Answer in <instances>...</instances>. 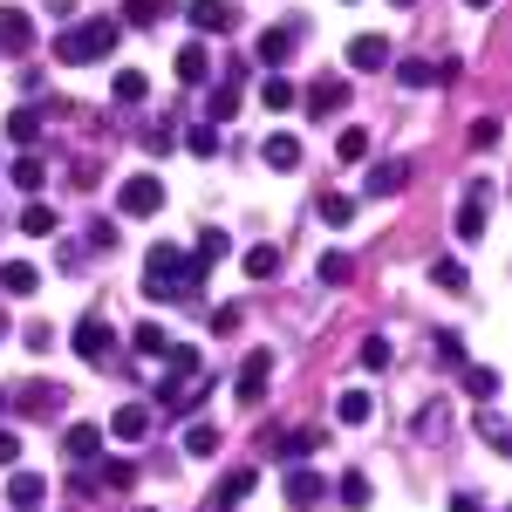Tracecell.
Returning a JSON list of instances; mask_svg holds the SVG:
<instances>
[{
  "label": "cell",
  "mask_w": 512,
  "mask_h": 512,
  "mask_svg": "<svg viewBox=\"0 0 512 512\" xmlns=\"http://www.w3.org/2000/svg\"><path fill=\"white\" fill-rule=\"evenodd\" d=\"M144 294H151L158 308H185V301L205 294V267L185 260V246H178V239H158V246H151V260H144Z\"/></svg>",
  "instance_id": "cell-1"
},
{
  "label": "cell",
  "mask_w": 512,
  "mask_h": 512,
  "mask_svg": "<svg viewBox=\"0 0 512 512\" xmlns=\"http://www.w3.org/2000/svg\"><path fill=\"white\" fill-rule=\"evenodd\" d=\"M117 14L110 21H69L62 35H55V62L62 69H89V62H110V48H117Z\"/></svg>",
  "instance_id": "cell-2"
},
{
  "label": "cell",
  "mask_w": 512,
  "mask_h": 512,
  "mask_svg": "<svg viewBox=\"0 0 512 512\" xmlns=\"http://www.w3.org/2000/svg\"><path fill=\"white\" fill-rule=\"evenodd\" d=\"M164 355H171V376L158 383V403L185 417V390H192L198 376H205V355H198V349H185V342H178V349H164Z\"/></svg>",
  "instance_id": "cell-3"
},
{
  "label": "cell",
  "mask_w": 512,
  "mask_h": 512,
  "mask_svg": "<svg viewBox=\"0 0 512 512\" xmlns=\"http://www.w3.org/2000/svg\"><path fill=\"white\" fill-rule=\"evenodd\" d=\"M117 212H123V219H158V212H164L158 171H137V178H130V185L117 192Z\"/></svg>",
  "instance_id": "cell-4"
},
{
  "label": "cell",
  "mask_w": 512,
  "mask_h": 512,
  "mask_svg": "<svg viewBox=\"0 0 512 512\" xmlns=\"http://www.w3.org/2000/svg\"><path fill=\"white\" fill-rule=\"evenodd\" d=\"M267 383H274V349H253L246 362H239V376H233V396L239 403H260Z\"/></svg>",
  "instance_id": "cell-5"
},
{
  "label": "cell",
  "mask_w": 512,
  "mask_h": 512,
  "mask_svg": "<svg viewBox=\"0 0 512 512\" xmlns=\"http://www.w3.org/2000/svg\"><path fill=\"white\" fill-rule=\"evenodd\" d=\"M485 212H492V178H472V192L458 205V239H485Z\"/></svg>",
  "instance_id": "cell-6"
},
{
  "label": "cell",
  "mask_w": 512,
  "mask_h": 512,
  "mask_svg": "<svg viewBox=\"0 0 512 512\" xmlns=\"http://www.w3.org/2000/svg\"><path fill=\"white\" fill-rule=\"evenodd\" d=\"M185 21H192L198 35H233V28H239V7H226V0H192V7H185Z\"/></svg>",
  "instance_id": "cell-7"
},
{
  "label": "cell",
  "mask_w": 512,
  "mask_h": 512,
  "mask_svg": "<svg viewBox=\"0 0 512 512\" xmlns=\"http://www.w3.org/2000/svg\"><path fill=\"white\" fill-rule=\"evenodd\" d=\"M110 349H117L110 321H103V315H82V321H76V355H82V362H103Z\"/></svg>",
  "instance_id": "cell-8"
},
{
  "label": "cell",
  "mask_w": 512,
  "mask_h": 512,
  "mask_svg": "<svg viewBox=\"0 0 512 512\" xmlns=\"http://www.w3.org/2000/svg\"><path fill=\"white\" fill-rule=\"evenodd\" d=\"M62 458H69V465H96V458H103V431H96V424H69V431H62Z\"/></svg>",
  "instance_id": "cell-9"
},
{
  "label": "cell",
  "mask_w": 512,
  "mask_h": 512,
  "mask_svg": "<svg viewBox=\"0 0 512 512\" xmlns=\"http://www.w3.org/2000/svg\"><path fill=\"white\" fill-rule=\"evenodd\" d=\"M321 499H328V478L321 472H308V465H287V506H321Z\"/></svg>",
  "instance_id": "cell-10"
},
{
  "label": "cell",
  "mask_w": 512,
  "mask_h": 512,
  "mask_svg": "<svg viewBox=\"0 0 512 512\" xmlns=\"http://www.w3.org/2000/svg\"><path fill=\"white\" fill-rule=\"evenodd\" d=\"M35 48V21L21 7H0V55H28Z\"/></svg>",
  "instance_id": "cell-11"
},
{
  "label": "cell",
  "mask_w": 512,
  "mask_h": 512,
  "mask_svg": "<svg viewBox=\"0 0 512 512\" xmlns=\"http://www.w3.org/2000/svg\"><path fill=\"white\" fill-rule=\"evenodd\" d=\"M410 178H417V164H410V158H383V164H369V192H376V198H396L403 185H410Z\"/></svg>",
  "instance_id": "cell-12"
},
{
  "label": "cell",
  "mask_w": 512,
  "mask_h": 512,
  "mask_svg": "<svg viewBox=\"0 0 512 512\" xmlns=\"http://www.w3.org/2000/svg\"><path fill=\"white\" fill-rule=\"evenodd\" d=\"M410 437H417V444H444V437H451V403H444V396H431V403L417 410Z\"/></svg>",
  "instance_id": "cell-13"
},
{
  "label": "cell",
  "mask_w": 512,
  "mask_h": 512,
  "mask_svg": "<svg viewBox=\"0 0 512 512\" xmlns=\"http://www.w3.org/2000/svg\"><path fill=\"white\" fill-rule=\"evenodd\" d=\"M342 103H349V76H321L308 89V117H335Z\"/></svg>",
  "instance_id": "cell-14"
},
{
  "label": "cell",
  "mask_w": 512,
  "mask_h": 512,
  "mask_svg": "<svg viewBox=\"0 0 512 512\" xmlns=\"http://www.w3.org/2000/svg\"><path fill=\"white\" fill-rule=\"evenodd\" d=\"M110 437H123V444H144V437H151V410H144V403H117Z\"/></svg>",
  "instance_id": "cell-15"
},
{
  "label": "cell",
  "mask_w": 512,
  "mask_h": 512,
  "mask_svg": "<svg viewBox=\"0 0 512 512\" xmlns=\"http://www.w3.org/2000/svg\"><path fill=\"white\" fill-rule=\"evenodd\" d=\"M253 485H260V472H253V465H239V472H226V478H219V492H212V512H233L239 499L253 492Z\"/></svg>",
  "instance_id": "cell-16"
},
{
  "label": "cell",
  "mask_w": 512,
  "mask_h": 512,
  "mask_svg": "<svg viewBox=\"0 0 512 512\" xmlns=\"http://www.w3.org/2000/svg\"><path fill=\"white\" fill-rule=\"evenodd\" d=\"M349 69H362V76H369V69H390V41L383 35H355L349 41Z\"/></svg>",
  "instance_id": "cell-17"
},
{
  "label": "cell",
  "mask_w": 512,
  "mask_h": 512,
  "mask_svg": "<svg viewBox=\"0 0 512 512\" xmlns=\"http://www.w3.org/2000/svg\"><path fill=\"white\" fill-rule=\"evenodd\" d=\"M294 41H301V28H267V35H260V48H253V55H260V62H267V69H287V55H294Z\"/></svg>",
  "instance_id": "cell-18"
},
{
  "label": "cell",
  "mask_w": 512,
  "mask_h": 512,
  "mask_svg": "<svg viewBox=\"0 0 512 512\" xmlns=\"http://www.w3.org/2000/svg\"><path fill=\"white\" fill-rule=\"evenodd\" d=\"M7 499H14V512H35L41 499H48V478L41 472H14L7 478Z\"/></svg>",
  "instance_id": "cell-19"
},
{
  "label": "cell",
  "mask_w": 512,
  "mask_h": 512,
  "mask_svg": "<svg viewBox=\"0 0 512 512\" xmlns=\"http://www.w3.org/2000/svg\"><path fill=\"white\" fill-rule=\"evenodd\" d=\"M0 287L28 301V294H35V287H41V267H35V260H0Z\"/></svg>",
  "instance_id": "cell-20"
},
{
  "label": "cell",
  "mask_w": 512,
  "mask_h": 512,
  "mask_svg": "<svg viewBox=\"0 0 512 512\" xmlns=\"http://www.w3.org/2000/svg\"><path fill=\"white\" fill-rule=\"evenodd\" d=\"M315 274H321V287H349V280H355V253H342V246H328Z\"/></svg>",
  "instance_id": "cell-21"
},
{
  "label": "cell",
  "mask_w": 512,
  "mask_h": 512,
  "mask_svg": "<svg viewBox=\"0 0 512 512\" xmlns=\"http://www.w3.org/2000/svg\"><path fill=\"white\" fill-rule=\"evenodd\" d=\"M315 212H321V226H335V233H342V226H355V198L349 192H321Z\"/></svg>",
  "instance_id": "cell-22"
},
{
  "label": "cell",
  "mask_w": 512,
  "mask_h": 512,
  "mask_svg": "<svg viewBox=\"0 0 512 512\" xmlns=\"http://www.w3.org/2000/svg\"><path fill=\"white\" fill-rule=\"evenodd\" d=\"M205 76H212V55H205L198 41H185V48H178V82H185V89H198Z\"/></svg>",
  "instance_id": "cell-23"
},
{
  "label": "cell",
  "mask_w": 512,
  "mask_h": 512,
  "mask_svg": "<svg viewBox=\"0 0 512 512\" xmlns=\"http://www.w3.org/2000/svg\"><path fill=\"white\" fill-rule=\"evenodd\" d=\"M260 158L274 164V171H301V137H287V130H274V137H267V151H260Z\"/></svg>",
  "instance_id": "cell-24"
},
{
  "label": "cell",
  "mask_w": 512,
  "mask_h": 512,
  "mask_svg": "<svg viewBox=\"0 0 512 512\" xmlns=\"http://www.w3.org/2000/svg\"><path fill=\"white\" fill-rule=\"evenodd\" d=\"M7 144H14V151H35L41 144V117L35 110H14V117H7Z\"/></svg>",
  "instance_id": "cell-25"
},
{
  "label": "cell",
  "mask_w": 512,
  "mask_h": 512,
  "mask_svg": "<svg viewBox=\"0 0 512 512\" xmlns=\"http://www.w3.org/2000/svg\"><path fill=\"white\" fill-rule=\"evenodd\" d=\"M465 396H472V403H492V396H499V369H485V362H465Z\"/></svg>",
  "instance_id": "cell-26"
},
{
  "label": "cell",
  "mask_w": 512,
  "mask_h": 512,
  "mask_svg": "<svg viewBox=\"0 0 512 512\" xmlns=\"http://www.w3.org/2000/svg\"><path fill=\"white\" fill-rule=\"evenodd\" d=\"M478 437L492 444V451H506L512 431H506V417H499V403H478Z\"/></svg>",
  "instance_id": "cell-27"
},
{
  "label": "cell",
  "mask_w": 512,
  "mask_h": 512,
  "mask_svg": "<svg viewBox=\"0 0 512 512\" xmlns=\"http://www.w3.org/2000/svg\"><path fill=\"white\" fill-rule=\"evenodd\" d=\"M369 410H376V396H369V390H342V396H335V417H342V424H369Z\"/></svg>",
  "instance_id": "cell-28"
},
{
  "label": "cell",
  "mask_w": 512,
  "mask_h": 512,
  "mask_svg": "<svg viewBox=\"0 0 512 512\" xmlns=\"http://www.w3.org/2000/svg\"><path fill=\"white\" fill-rule=\"evenodd\" d=\"M239 76H246V69H233V82H219V89H212V103H205V110H212V123L239 117Z\"/></svg>",
  "instance_id": "cell-29"
},
{
  "label": "cell",
  "mask_w": 512,
  "mask_h": 512,
  "mask_svg": "<svg viewBox=\"0 0 512 512\" xmlns=\"http://www.w3.org/2000/svg\"><path fill=\"white\" fill-rule=\"evenodd\" d=\"M335 158H342V164H369V130H355V123H349V130H335Z\"/></svg>",
  "instance_id": "cell-30"
},
{
  "label": "cell",
  "mask_w": 512,
  "mask_h": 512,
  "mask_svg": "<svg viewBox=\"0 0 512 512\" xmlns=\"http://www.w3.org/2000/svg\"><path fill=\"white\" fill-rule=\"evenodd\" d=\"M21 403H28V417H55V410H62V390H55V383H28Z\"/></svg>",
  "instance_id": "cell-31"
},
{
  "label": "cell",
  "mask_w": 512,
  "mask_h": 512,
  "mask_svg": "<svg viewBox=\"0 0 512 512\" xmlns=\"http://www.w3.org/2000/svg\"><path fill=\"white\" fill-rule=\"evenodd\" d=\"M226 253H233V239L219 233V226H205V233H198V253H192V267H212V260H226Z\"/></svg>",
  "instance_id": "cell-32"
},
{
  "label": "cell",
  "mask_w": 512,
  "mask_h": 512,
  "mask_svg": "<svg viewBox=\"0 0 512 512\" xmlns=\"http://www.w3.org/2000/svg\"><path fill=\"white\" fill-rule=\"evenodd\" d=\"M280 274V246H246V280H274Z\"/></svg>",
  "instance_id": "cell-33"
},
{
  "label": "cell",
  "mask_w": 512,
  "mask_h": 512,
  "mask_svg": "<svg viewBox=\"0 0 512 512\" xmlns=\"http://www.w3.org/2000/svg\"><path fill=\"white\" fill-rule=\"evenodd\" d=\"M7 185H21V192H41V158H35V151H14V171H7Z\"/></svg>",
  "instance_id": "cell-34"
},
{
  "label": "cell",
  "mask_w": 512,
  "mask_h": 512,
  "mask_svg": "<svg viewBox=\"0 0 512 512\" xmlns=\"http://www.w3.org/2000/svg\"><path fill=\"white\" fill-rule=\"evenodd\" d=\"M431 280L444 287V294H465V287H472V274H465V260H431Z\"/></svg>",
  "instance_id": "cell-35"
},
{
  "label": "cell",
  "mask_w": 512,
  "mask_h": 512,
  "mask_svg": "<svg viewBox=\"0 0 512 512\" xmlns=\"http://www.w3.org/2000/svg\"><path fill=\"white\" fill-rule=\"evenodd\" d=\"M158 14H164V0H123L117 28H123V21H130V28H158Z\"/></svg>",
  "instance_id": "cell-36"
},
{
  "label": "cell",
  "mask_w": 512,
  "mask_h": 512,
  "mask_svg": "<svg viewBox=\"0 0 512 512\" xmlns=\"http://www.w3.org/2000/svg\"><path fill=\"white\" fill-rule=\"evenodd\" d=\"M130 349H137V355H164L171 342H164V328H158V321H137V328H130Z\"/></svg>",
  "instance_id": "cell-37"
},
{
  "label": "cell",
  "mask_w": 512,
  "mask_h": 512,
  "mask_svg": "<svg viewBox=\"0 0 512 512\" xmlns=\"http://www.w3.org/2000/svg\"><path fill=\"white\" fill-rule=\"evenodd\" d=\"M260 103H267V110H294V82L267 76V82H260Z\"/></svg>",
  "instance_id": "cell-38"
},
{
  "label": "cell",
  "mask_w": 512,
  "mask_h": 512,
  "mask_svg": "<svg viewBox=\"0 0 512 512\" xmlns=\"http://www.w3.org/2000/svg\"><path fill=\"white\" fill-rule=\"evenodd\" d=\"M103 485H110V492H130V485H137V458H110V465H103Z\"/></svg>",
  "instance_id": "cell-39"
},
{
  "label": "cell",
  "mask_w": 512,
  "mask_h": 512,
  "mask_svg": "<svg viewBox=\"0 0 512 512\" xmlns=\"http://www.w3.org/2000/svg\"><path fill=\"white\" fill-rule=\"evenodd\" d=\"M110 96H117V103H144V96H151V82H144L137 69H130V76H117V82H110Z\"/></svg>",
  "instance_id": "cell-40"
},
{
  "label": "cell",
  "mask_w": 512,
  "mask_h": 512,
  "mask_svg": "<svg viewBox=\"0 0 512 512\" xmlns=\"http://www.w3.org/2000/svg\"><path fill=\"white\" fill-rule=\"evenodd\" d=\"M21 233H28V239H48V233H55V212H48V205H28V212H21Z\"/></svg>",
  "instance_id": "cell-41"
},
{
  "label": "cell",
  "mask_w": 512,
  "mask_h": 512,
  "mask_svg": "<svg viewBox=\"0 0 512 512\" xmlns=\"http://www.w3.org/2000/svg\"><path fill=\"white\" fill-rule=\"evenodd\" d=\"M335 492H342V506H355V512L369 506V478H362V472H342V485H335Z\"/></svg>",
  "instance_id": "cell-42"
},
{
  "label": "cell",
  "mask_w": 512,
  "mask_h": 512,
  "mask_svg": "<svg viewBox=\"0 0 512 512\" xmlns=\"http://www.w3.org/2000/svg\"><path fill=\"white\" fill-rule=\"evenodd\" d=\"M185 451H192V458H212V451H219V431H212V424H192V431H185Z\"/></svg>",
  "instance_id": "cell-43"
},
{
  "label": "cell",
  "mask_w": 512,
  "mask_h": 512,
  "mask_svg": "<svg viewBox=\"0 0 512 512\" xmlns=\"http://www.w3.org/2000/svg\"><path fill=\"white\" fill-rule=\"evenodd\" d=\"M362 369H369V376H383V369H390V342H383V335H369V342H362Z\"/></svg>",
  "instance_id": "cell-44"
},
{
  "label": "cell",
  "mask_w": 512,
  "mask_h": 512,
  "mask_svg": "<svg viewBox=\"0 0 512 512\" xmlns=\"http://www.w3.org/2000/svg\"><path fill=\"white\" fill-rule=\"evenodd\" d=\"M274 444L287 451V465H294V458H308V451H315L321 437H315V431H287V437H274Z\"/></svg>",
  "instance_id": "cell-45"
},
{
  "label": "cell",
  "mask_w": 512,
  "mask_h": 512,
  "mask_svg": "<svg viewBox=\"0 0 512 512\" xmlns=\"http://www.w3.org/2000/svg\"><path fill=\"white\" fill-rule=\"evenodd\" d=\"M144 151H158V158H164V151H178V137H171V123H144Z\"/></svg>",
  "instance_id": "cell-46"
},
{
  "label": "cell",
  "mask_w": 512,
  "mask_h": 512,
  "mask_svg": "<svg viewBox=\"0 0 512 512\" xmlns=\"http://www.w3.org/2000/svg\"><path fill=\"white\" fill-rule=\"evenodd\" d=\"M499 130H506L499 117H478L472 123V151H499Z\"/></svg>",
  "instance_id": "cell-47"
},
{
  "label": "cell",
  "mask_w": 512,
  "mask_h": 512,
  "mask_svg": "<svg viewBox=\"0 0 512 512\" xmlns=\"http://www.w3.org/2000/svg\"><path fill=\"white\" fill-rule=\"evenodd\" d=\"M185 144H192V158H219V130H212V123H198Z\"/></svg>",
  "instance_id": "cell-48"
},
{
  "label": "cell",
  "mask_w": 512,
  "mask_h": 512,
  "mask_svg": "<svg viewBox=\"0 0 512 512\" xmlns=\"http://www.w3.org/2000/svg\"><path fill=\"white\" fill-rule=\"evenodd\" d=\"M396 82H403V89H424V82H431V62H403Z\"/></svg>",
  "instance_id": "cell-49"
},
{
  "label": "cell",
  "mask_w": 512,
  "mask_h": 512,
  "mask_svg": "<svg viewBox=\"0 0 512 512\" xmlns=\"http://www.w3.org/2000/svg\"><path fill=\"white\" fill-rule=\"evenodd\" d=\"M431 342H437V355H444V362H465V342H458V335H451V328H437Z\"/></svg>",
  "instance_id": "cell-50"
},
{
  "label": "cell",
  "mask_w": 512,
  "mask_h": 512,
  "mask_svg": "<svg viewBox=\"0 0 512 512\" xmlns=\"http://www.w3.org/2000/svg\"><path fill=\"white\" fill-rule=\"evenodd\" d=\"M233 328H239V308H233V301H226V308H212V335H233Z\"/></svg>",
  "instance_id": "cell-51"
},
{
  "label": "cell",
  "mask_w": 512,
  "mask_h": 512,
  "mask_svg": "<svg viewBox=\"0 0 512 512\" xmlns=\"http://www.w3.org/2000/svg\"><path fill=\"white\" fill-rule=\"evenodd\" d=\"M0 465H7V472L21 465V437H14V431H0Z\"/></svg>",
  "instance_id": "cell-52"
},
{
  "label": "cell",
  "mask_w": 512,
  "mask_h": 512,
  "mask_svg": "<svg viewBox=\"0 0 512 512\" xmlns=\"http://www.w3.org/2000/svg\"><path fill=\"white\" fill-rule=\"evenodd\" d=\"M451 512H485V499H478V492H458V499H451Z\"/></svg>",
  "instance_id": "cell-53"
},
{
  "label": "cell",
  "mask_w": 512,
  "mask_h": 512,
  "mask_svg": "<svg viewBox=\"0 0 512 512\" xmlns=\"http://www.w3.org/2000/svg\"><path fill=\"white\" fill-rule=\"evenodd\" d=\"M41 7H48V14H76V0H41Z\"/></svg>",
  "instance_id": "cell-54"
},
{
  "label": "cell",
  "mask_w": 512,
  "mask_h": 512,
  "mask_svg": "<svg viewBox=\"0 0 512 512\" xmlns=\"http://www.w3.org/2000/svg\"><path fill=\"white\" fill-rule=\"evenodd\" d=\"M465 7H492V0H465Z\"/></svg>",
  "instance_id": "cell-55"
},
{
  "label": "cell",
  "mask_w": 512,
  "mask_h": 512,
  "mask_svg": "<svg viewBox=\"0 0 512 512\" xmlns=\"http://www.w3.org/2000/svg\"><path fill=\"white\" fill-rule=\"evenodd\" d=\"M396 7H417V0H396Z\"/></svg>",
  "instance_id": "cell-56"
},
{
  "label": "cell",
  "mask_w": 512,
  "mask_h": 512,
  "mask_svg": "<svg viewBox=\"0 0 512 512\" xmlns=\"http://www.w3.org/2000/svg\"><path fill=\"white\" fill-rule=\"evenodd\" d=\"M0 335H7V315H0Z\"/></svg>",
  "instance_id": "cell-57"
},
{
  "label": "cell",
  "mask_w": 512,
  "mask_h": 512,
  "mask_svg": "<svg viewBox=\"0 0 512 512\" xmlns=\"http://www.w3.org/2000/svg\"><path fill=\"white\" fill-rule=\"evenodd\" d=\"M0 410H7V396H0Z\"/></svg>",
  "instance_id": "cell-58"
},
{
  "label": "cell",
  "mask_w": 512,
  "mask_h": 512,
  "mask_svg": "<svg viewBox=\"0 0 512 512\" xmlns=\"http://www.w3.org/2000/svg\"><path fill=\"white\" fill-rule=\"evenodd\" d=\"M144 512H151V506H144Z\"/></svg>",
  "instance_id": "cell-59"
}]
</instances>
